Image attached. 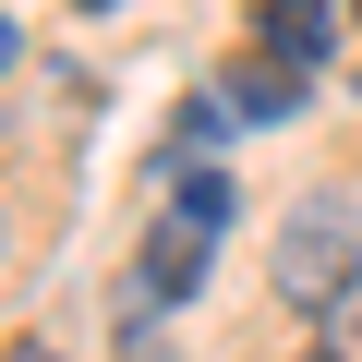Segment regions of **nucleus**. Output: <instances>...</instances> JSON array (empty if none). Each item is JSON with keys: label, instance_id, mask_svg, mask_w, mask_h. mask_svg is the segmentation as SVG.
<instances>
[{"label": "nucleus", "instance_id": "obj_1", "mask_svg": "<svg viewBox=\"0 0 362 362\" xmlns=\"http://www.w3.org/2000/svg\"><path fill=\"white\" fill-rule=\"evenodd\" d=\"M266 290H278L290 314H338V302L362 290V206H350V194H302V206L278 218V242H266Z\"/></svg>", "mask_w": 362, "mask_h": 362}, {"label": "nucleus", "instance_id": "obj_2", "mask_svg": "<svg viewBox=\"0 0 362 362\" xmlns=\"http://www.w3.org/2000/svg\"><path fill=\"white\" fill-rule=\"evenodd\" d=\"M206 242H218V230L157 218V242H145V266H133V278H145V302H194V290H206Z\"/></svg>", "mask_w": 362, "mask_h": 362}, {"label": "nucleus", "instance_id": "obj_3", "mask_svg": "<svg viewBox=\"0 0 362 362\" xmlns=\"http://www.w3.org/2000/svg\"><path fill=\"white\" fill-rule=\"evenodd\" d=\"M254 49H278V61H326L338 49V0H266V13H254Z\"/></svg>", "mask_w": 362, "mask_h": 362}, {"label": "nucleus", "instance_id": "obj_4", "mask_svg": "<svg viewBox=\"0 0 362 362\" xmlns=\"http://www.w3.org/2000/svg\"><path fill=\"white\" fill-rule=\"evenodd\" d=\"M230 109H242V121H290V109H302V61H278V49L230 61Z\"/></svg>", "mask_w": 362, "mask_h": 362}, {"label": "nucleus", "instance_id": "obj_5", "mask_svg": "<svg viewBox=\"0 0 362 362\" xmlns=\"http://www.w3.org/2000/svg\"><path fill=\"white\" fill-rule=\"evenodd\" d=\"M169 218H194V230H230V181H218V169H181Z\"/></svg>", "mask_w": 362, "mask_h": 362}, {"label": "nucleus", "instance_id": "obj_6", "mask_svg": "<svg viewBox=\"0 0 362 362\" xmlns=\"http://www.w3.org/2000/svg\"><path fill=\"white\" fill-rule=\"evenodd\" d=\"M218 133H230V97H194V109H181V157H206Z\"/></svg>", "mask_w": 362, "mask_h": 362}, {"label": "nucleus", "instance_id": "obj_7", "mask_svg": "<svg viewBox=\"0 0 362 362\" xmlns=\"http://www.w3.org/2000/svg\"><path fill=\"white\" fill-rule=\"evenodd\" d=\"M121 362H181V350H169V338H157V326L133 314V326H121Z\"/></svg>", "mask_w": 362, "mask_h": 362}, {"label": "nucleus", "instance_id": "obj_8", "mask_svg": "<svg viewBox=\"0 0 362 362\" xmlns=\"http://www.w3.org/2000/svg\"><path fill=\"white\" fill-rule=\"evenodd\" d=\"M13 49H25V37H13V13H0V73H13Z\"/></svg>", "mask_w": 362, "mask_h": 362}, {"label": "nucleus", "instance_id": "obj_9", "mask_svg": "<svg viewBox=\"0 0 362 362\" xmlns=\"http://www.w3.org/2000/svg\"><path fill=\"white\" fill-rule=\"evenodd\" d=\"M302 362H350V350H338V338H326V350H302Z\"/></svg>", "mask_w": 362, "mask_h": 362}, {"label": "nucleus", "instance_id": "obj_10", "mask_svg": "<svg viewBox=\"0 0 362 362\" xmlns=\"http://www.w3.org/2000/svg\"><path fill=\"white\" fill-rule=\"evenodd\" d=\"M13 362H61V350H13Z\"/></svg>", "mask_w": 362, "mask_h": 362}, {"label": "nucleus", "instance_id": "obj_11", "mask_svg": "<svg viewBox=\"0 0 362 362\" xmlns=\"http://www.w3.org/2000/svg\"><path fill=\"white\" fill-rule=\"evenodd\" d=\"M85 13H109V0H85Z\"/></svg>", "mask_w": 362, "mask_h": 362}]
</instances>
